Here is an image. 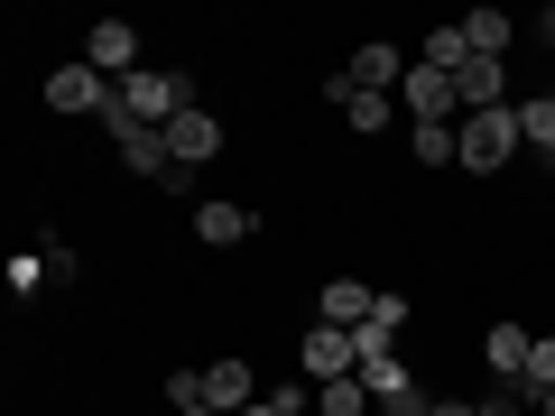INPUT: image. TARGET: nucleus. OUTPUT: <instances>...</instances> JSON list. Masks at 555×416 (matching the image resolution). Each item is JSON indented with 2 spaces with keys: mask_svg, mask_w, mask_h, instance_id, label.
Instances as JSON below:
<instances>
[{
  "mask_svg": "<svg viewBox=\"0 0 555 416\" xmlns=\"http://www.w3.org/2000/svg\"><path fill=\"white\" fill-rule=\"evenodd\" d=\"M454 148H463V177H500V167L528 148V139H518V102H500V112H463Z\"/></svg>",
  "mask_w": 555,
  "mask_h": 416,
  "instance_id": "obj_1",
  "label": "nucleus"
},
{
  "mask_svg": "<svg viewBox=\"0 0 555 416\" xmlns=\"http://www.w3.org/2000/svg\"><path fill=\"white\" fill-rule=\"evenodd\" d=\"M195 112V75H167V65H139L130 83H120V120H149V130H167V120Z\"/></svg>",
  "mask_w": 555,
  "mask_h": 416,
  "instance_id": "obj_2",
  "label": "nucleus"
},
{
  "mask_svg": "<svg viewBox=\"0 0 555 416\" xmlns=\"http://www.w3.org/2000/svg\"><path fill=\"white\" fill-rule=\"evenodd\" d=\"M47 112H65V120H83V112H93V120H112L120 112V83L112 75H93V65H56V75H47Z\"/></svg>",
  "mask_w": 555,
  "mask_h": 416,
  "instance_id": "obj_3",
  "label": "nucleus"
},
{
  "mask_svg": "<svg viewBox=\"0 0 555 416\" xmlns=\"http://www.w3.org/2000/svg\"><path fill=\"white\" fill-rule=\"evenodd\" d=\"M398 112H408V130H454L463 93H454V75H436V65H408V83H398Z\"/></svg>",
  "mask_w": 555,
  "mask_h": 416,
  "instance_id": "obj_4",
  "label": "nucleus"
},
{
  "mask_svg": "<svg viewBox=\"0 0 555 416\" xmlns=\"http://www.w3.org/2000/svg\"><path fill=\"white\" fill-rule=\"evenodd\" d=\"M102 130H112V148H120V167H130V177H158L167 195L185 185V177H177V158H167V130H149V120H120V112L102 120Z\"/></svg>",
  "mask_w": 555,
  "mask_h": 416,
  "instance_id": "obj_5",
  "label": "nucleus"
},
{
  "mask_svg": "<svg viewBox=\"0 0 555 416\" xmlns=\"http://www.w3.org/2000/svg\"><path fill=\"white\" fill-rule=\"evenodd\" d=\"M83 65H93V75H112V83H130V75H139V28H130V20H93Z\"/></svg>",
  "mask_w": 555,
  "mask_h": 416,
  "instance_id": "obj_6",
  "label": "nucleus"
},
{
  "mask_svg": "<svg viewBox=\"0 0 555 416\" xmlns=\"http://www.w3.org/2000/svg\"><path fill=\"white\" fill-rule=\"evenodd\" d=\"M297 361H306V379H315V389H324V379H352V370H361V342L343 334V324H315Z\"/></svg>",
  "mask_w": 555,
  "mask_h": 416,
  "instance_id": "obj_7",
  "label": "nucleus"
},
{
  "mask_svg": "<svg viewBox=\"0 0 555 416\" xmlns=\"http://www.w3.org/2000/svg\"><path fill=\"white\" fill-rule=\"evenodd\" d=\"M379 306V287H361V277H324L315 287V324H343V334H361Z\"/></svg>",
  "mask_w": 555,
  "mask_h": 416,
  "instance_id": "obj_8",
  "label": "nucleus"
},
{
  "mask_svg": "<svg viewBox=\"0 0 555 416\" xmlns=\"http://www.w3.org/2000/svg\"><path fill=\"white\" fill-rule=\"evenodd\" d=\"M528 352H537L528 324H491V334H481V361H491L500 389H528Z\"/></svg>",
  "mask_w": 555,
  "mask_h": 416,
  "instance_id": "obj_9",
  "label": "nucleus"
},
{
  "mask_svg": "<svg viewBox=\"0 0 555 416\" xmlns=\"http://www.w3.org/2000/svg\"><path fill=\"white\" fill-rule=\"evenodd\" d=\"M167 158H177V167H204V158H222V120L204 112V102H195L185 120H167Z\"/></svg>",
  "mask_w": 555,
  "mask_h": 416,
  "instance_id": "obj_10",
  "label": "nucleus"
},
{
  "mask_svg": "<svg viewBox=\"0 0 555 416\" xmlns=\"http://www.w3.org/2000/svg\"><path fill=\"white\" fill-rule=\"evenodd\" d=\"M259 398H269V389H259V379H250V361H214V370H204V407H222V416H241V407H259Z\"/></svg>",
  "mask_w": 555,
  "mask_h": 416,
  "instance_id": "obj_11",
  "label": "nucleus"
},
{
  "mask_svg": "<svg viewBox=\"0 0 555 416\" xmlns=\"http://www.w3.org/2000/svg\"><path fill=\"white\" fill-rule=\"evenodd\" d=\"M343 75H352L361 93H398V83H408V56H398L389 38H371V47H352V65H343Z\"/></svg>",
  "mask_w": 555,
  "mask_h": 416,
  "instance_id": "obj_12",
  "label": "nucleus"
},
{
  "mask_svg": "<svg viewBox=\"0 0 555 416\" xmlns=\"http://www.w3.org/2000/svg\"><path fill=\"white\" fill-rule=\"evenodd\" d=\"M250 232H259L250 204H195V240H204V250H241Z\"/></svg>",
  "mask_w": 555,
  "mask_h": 416,
  "instance_id": "obj_13",
  "label": "nucleus"
},
{
  "mask_svg": "<svg viewBox=\"0 0 555 416\" xmlns=\"http://www.w3.org/2000/svg\"><path fill=\"white\" fill-rule=\"evenodd\" d=\"M324 102H343V120H352V130H389V112H398V93H361L352 75L324 83Z\"/></svg>",
  "mask_w": 555,
  "mask_h": 416,
  "instance_id": "obj_14",
  "label": "nucleus"
},
{
  "mask_svg": "<svg viewBox=\"0 0 555 416\" xmlns=\"http://www.w3.org/2000/svg\"><path fill=\"white\" fill-rule=\"evenodd\" d=\"M463 38H473V56H509L518 28H509V10H463Z\"/></svg>",
  "mask_w": 555,
  "mask_h": 416,
  "instance_id": "obj_15",
  "label": "nucleus"
},
{
  "mask_svg": "<svg viewBox=\"0 0 555 416\" xmlns=\"http://www.w3.org/2000/svg\"><path fill=\"white\" fill-rule=\"evenodd\" d=\"M398 324H408V297H398V287H379V306H371V324H361V361H371V352H389V334H398Z\"/></svg>",
  "mask_w": 555,
  "mask_h": 416,
  "instance_id": "obj_16",
  "label": "nucleus"
},
{
  "mask_svg": "<svg viewBox=\"0 0 555 416\" xmlns=\"http://www.w3.org/2000/svg\"><path fill=\"white\" fill-rule=\"evenodd\" d=\"M361 389H371V407H389V398H408L416 379L398 370V352H371V361H361Z\"/></svg>",
  "mask_w": 555,
  "mask_h": 416,
  "instance_id": "obj_17",
  "label": "nucleus"
},
{
  "mask_svg": "<svg viewBox=\"0 0 555 416\" xmlns=\"http://www.w3.org/2000/svg\"><path fill=\"white\" fill-rule=\"evenodd\" d=\"M518 139H528L537 158H555V93H528V102H518Z\"/></svg>",
  "mask_w": 555,
  "mask_h": 416,
  "instance_id": "obj_18",
  "label": "nucleus"
},
{
  "mask_svg": "<svg viewBox=\"0 0 555 416\" xmlns=\"http://www.w3.org/2000/svg\"><path fill=\"white\" fill-rule=\"evenodd\" d=\"M315 416H371V389H361V370H352V379H324V389H315Z\"/></svg>",
  "mask_w": 555,
  "mask_h": 416,
  "instance_id": "obj_19",
  "label": "nucleus"
},
{
  "mask_svg": "<svg viewBox=\"0 0 555 416\" xmlns=\"http://www.w3.org/2000/svg\"><path fill=\"white\" fill-rule=\"evenodd\" d=\"M408 148H416V167H463L454 130H408Z\"/></svg>",
  "mask_w": 555,
  "mask_h": 416,
  "instance_id": "obj_20",
  "label": "nucleus"
},
{
  "mask_svg": "<svg viewBox=\"0 0 555 416\" xmlns=\"http://www.w3.org/2000/svg\"><path fill=\"white\" fill-rule=\"evenodd\" d=\"M47 277H56V269H47V259H38V250H20V259H10V297H38Z\"/></svg>",
  "mask_w": 555,
  "mask_h": 416,
  "instance_id": "obj_21",
  "label": "nucleus"
},
{
  "mask_svg": "<svg viewBox=\"0 0 555 416\" xmlns=\"http://www.w3.org/2000/svg\"><path fill=\"white\" fill-rule=\"evenodd\" d=\"M555 389V334H537V352H528V398H546Z\"/></svg>",
  "mask_w": 555,
  "mask_h": 416,
  "instance_id": "obj_22",
  "label": "nucleus"
},
{
  "mask_svg": "<svg viewBox=\"0 0 555 416\" xmlns=\"http://www.w3.org/2000/svg\"><path fill=\"white\" fill-rule=\"evenodd\" d=\"M167 407H177V416L204 407V370H167Z\"/></svg>",
  "mask_w": 555,
  "mask_h": 416,
  "instance_id": "obj_23",
  "label": "nucleus"
},
{
  "mask_svg": "<svg viewBox=\"0 0 555 416\" xmlns=\"http://www.w3.org/2000/svg\"><path fill=\"white\" fill-rule=\"evenodd\" d=\"M528 38H537V47H555V0L537 10V28H528Z\"/></svg>",
  "mask_w": 555,
  "mask_h": 416,
  "instance_id": "obj_24",
  "label": "nucleus"
},
{
  "mask_svg": "<svg viewBox=\"0 0 555 416\" xmlns=\"http://www.w3.org/2000/svg\"><path fill=\"white\" fill-rule=\"evenodd\" d=\"M426 416H481V407H473V398H436V407H426Z\"/></svg>",
  "mask_w": 555,
  "mask_h": 416,
  "instance_id": "obj_25",
  "label": "nucleus"
},
{
  "mask_svg": "<svg viewBox=\"0 0 555 416\" xmlns=\"http://www.w3.org/2000/svg\"><path fill=\"white\" fill-rule=\"evenodd\" d=\"M537 416H555V389H546V398H537Z\"/></svg>",
  "mask_w": 555,
  "mask_h": 416,
  "instance_id": "obj_26",
  "label": "nucleus"
},
{
  "mask_svg": "<svg viewBox=\"0 0 555 416\" xmlns=\"http://www.w3.org/2000/svg\"><path fill=\"white\" fill-rule=\"evenodd\" d=\"M185 416H222V407H185Z\"/></svg>",
  "mask_w": 555,
  "mask_h": 416,
  "instance_id": "obj_27",
  "label": "nucleus"
},
{
  "mask_svg": "<svg viewBox=\"0 0 555 416\" xmlns=\"http://www.w3.org/2000/svg\"><path fill=\"white\" fill-rule=\"evenodd\" d=\"M528 416H537V407H528Z\"/></svg>",
  "mask_w": 555,
  "mask_h": 416,
  "instance_id": "obj_28",
  "label": "nucleus"
}]
</instances>
